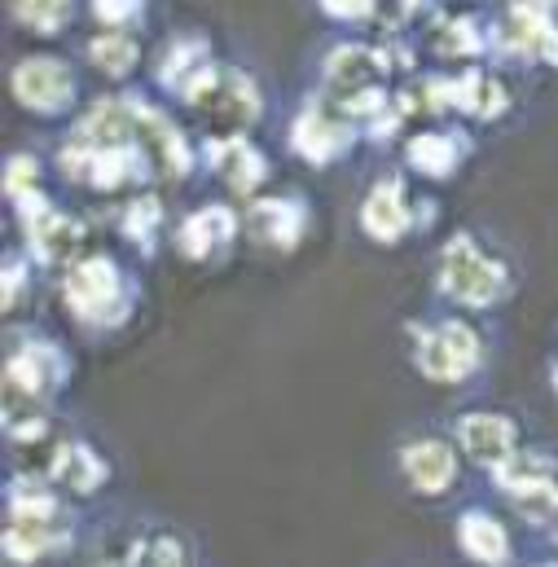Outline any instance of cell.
<instances>
[{
	"mask_svg": "<svg viewBox=\"0 0 558 567\" xmlns=\"http://www.w3.org/2000/svg\"><path fill=\"white\" fill-rule=\"evenodd\" d=\"M462 550H466L471 559H479V564H506V559H510L506 533H502L488 515H479V511L462 515Z\"/></svg>",
	"mask_w": 558,
	"mask_h": 567,
	"instance_id": "cell-18",
	"label": "cell"
},
{
	"mask_svg": "<svg viewBox=\"0 0 558 567\" xmlns=\"http://www.w3.org/2000/svg\"><path fill=\"white\" fill-rule=\"evenodd\" d=\"M251 234L278 251H290L303 234V212L294 203H260L251 212Z\"/></svg>",
	"mask_w": 558,
	"mask_h": 567,
	"instance_id": "cell-16",
	"label": "cell"
},
{
	"mask_svg": "<svg viewBox=\"0 0 558 567\" xmlns=\"http://www.w3.org/2000/svg\"><path fill=\"white\" fill-rule=\"evenodd\" d=\"M401 466H405V475H410V484L418 488V493H444L448 484H453V475H457V462H453V449H444L440 440H418V444H410L405 453H401Z\"/></svg>",
	"mask_w": 558,
	"mask_h": 567,
	"instance_id": "cell-12",
	"label": "cell"
},
{
	"mask_svg": "<svg viewBox=\"0 0 558 567\" xmlns=\"http://www.w3.org/2000/svg\"><path fill=\"white\" fill-rule=\"evenodd\" d=\"M555 528H558V511H555Z\"/></svg>",
	"mask_w": 558,
	"mask_h": 567,
	"instance_id": "cell-29",
	"label": "cell"
},
{
	"mask_svg": "<svg viewBox=\"0 0 558 567\" xmlns=\"http://www.w3.org/2000/svg\"><path fill=\"white\" fill-rule=\"evenodd\" d=\"M93 13L106 22H128L141 13V0H93Z\"/></svg>",
	"mask_w": 558,
	"mask_h": 567,
	"instance_id": "cell-24",
	"label": "cell"
},
{
	"mask_svg": "<svg viewBox=\"0 0 558 567\" xmlns=\"http://www.w3.org/2000/svg\"><path fill=\"white\" fill-rule=\"evenodd\" d=\"M185 97H189L211 124H225V128H247V124L256 120V106H260L251 80L211 71V66L185 89Z\"/></svg>",
	"mask_w": 558,
	"mask_h": 567,
	"instance_id": "cell-4",
	"label": "cell"
},
{
	"mask_svg": "<svg viewBox=\"0 0 558 567\" xmlns=\"http://www.w3.org/2000/svg\"><path fill=\"white\" fill-rule=\"evenodd\" d=\"M62 379V361L53 357V348H27L9 361V374H4V414L18 410L22 401L35 405L53 392V383Z\"/></svg>",
	"mask_w": 558,
	"mask_h": 567,
	"instance_id": "cell-7",
	"label": "cell"
},
{
	"mask_svg": "<svg viewBox=\"0 0 558 567\" xmlns=\"http://www.w3.org/2000/svg\"><path fill=\"white\" fill-rule=\"evenodd\" d=\"M234 229H238V220H234L225 207H207V212H198V216L185 220V229H180V251L198 260V256L225 247V243L234 238Z\"/></svg>",
	"mask_w": 558,
	"mask_h": 567,
	"instance_id": "cell-15",
	"label": "cell"
},
{
	"mask_svg": "<svg viewBox=\"0 0 558 567\" xmlns=\"http://www.w3.org/2000/svg\"><path fill=\"white\" fill-rule=\"evenodd\" d=\"M462 449L479 466H502L515 453V426L502 414H471L462 419Z\"/></svg>",
	"mask_w": 558,
	"mask_h": 567,
	"instance_id": "cell-11",
	"label": "cell"
},
{
	"mask_svg": "<svg viewBox=\"0 0 558 567\" xmlns=\"http://www.w3.org/2000/svg\"><path fill=\"white\" fill-rule=\"evenodd\" d=\"M348 145H352L348 124L334 120V115H326V111H308V115L294 124V150H299L303 158H312V163H326V158L343 154Z\"/></svg>",
	"mask_w": 558,
	"mask_h": 567,
	"instance_id": "cell-13",
	"label": "cell"
},
{
	"mask_svg": "<svg viewBox=\"0 0 558 567\" xmlns=\"http://www.w3.org/2000/svg\"><path fill=\"white\" fill-rule=\"evenodd\" d=\"M22 225H27V238H31V247H35V256L44 260V265H58V260H66L71 251H75V238H80V229H75V220H66V216H58L53 207H44L40 198L31 203L27 198V212H22Z\"/></svg>",
	"mask_w": 558,
	"mask_h": 567,
	"instance_id": "cell-9",
	"label": "cell"
},
{
	"mask_svg": "<svg viewBox=\"0 0 558 567\" xmlns=\"http://www.w3.org/2000/svg\"><path fill=\"white\" fill-rule=\"evenodd\" d=\"M444 97L457 102V111H466V115H475V120H497V115L506 111V93H502V84L488 80L484 71L462 75L453 89H444Z\"/></svg>",
	"mask_w": 558,
	"mask_h": 567,
	"instance_id": "cell-14",
	"label": "cell"
},
{
	"mask_svg": "<svg viewBox=\"0 0 558 567\" xmlns=\"http://www.w3.org/2000/svg\"><path fill=\"white\" fill-rule=\"evenodd\" d=\"M18 18L49 35L71 18V0H18Z\"/></svg>",
	"mask_w": 558,
	"mask_h": 567,
	"instance_id": "cell-22",
	"label": "cell"
},
{
	"mask_svg": "<svg viewBox=\"0 0 558 567\" xmlns=\"http://www.w3.org/2000/svg\"><path fill=\"white\" fill-rule=\"evenodd\" d=\"M89 58L106 71V75H128L133 66H137V40H128V35H97L93 40V49H89Z\"/></svg>",
	"mask_w": 558,
	"mask_h": 567,
	"instance_id": "cell-20",
	"label": "cell"
},
{
	"mask_svg": "<svg viewBox=\"0 0 558 567\" xmlns=\"http://www.w3.org/2000/svg\"><path fill=\"white\" fill-rule=\"evenodd\" d=\"M58 475L75 488V493H89L106 471H102V462L89 453V449H62V462H58Z\"/></svg>",
	"mask_w": 558,
	"mask_h": 567,
	"instance_id": "cell-21",
	"label": "cell"
},
{
	"mask_svg": "<svg viewBox=\"0 0 558 567\" xmlns=\"http://www.w3.org/2000/svg\"><path fill=\"white\" fill-rule=\"evenodd\" d=\"M13 93L22 97V106H31V111H40V115H53V111H62V106L71 102L75 84H71V75H66L62 62H53V58H31V62H22V66L13 71Z\"/></svg>",
	"mask_w": 558,
	"mask_h": 567,
	"instance_id": "cell-8",
	"label": "cell"
},
{
	"mask_svg": "<svg viewBox=\"0 0 558 567\" xmlns=\"http://www.w3.org/2000/svg\"><path fill=\"white\" fill-rule=\"evenodd\" d=\"M9 194H22L27 185H35V158H9Z\"/></svg>",
	"mask_w": 558,
	"mask_h": 567,
	"instance_id": "cell-25",
	"label": "cell"
},
{
	"mask_svg": "<svg viewBox=\"0 0 558 567\" xmlns=\"http://www.w3.org/2000/svg\"><path fill=\"white\" fill-rule=\"evenodd\" d=\"M66 303L84 321H120L124 312V282L111 260H89L66 278Z\"/></svg>",
	"mask_w": 558,
	"mask_h": 567,
	"instance_id": "cell-5",
	"label": "cell"
},
{
	"mask_svg": "<svg viewBox=\"0 0 558 567\" xmlns=\"http://www.w3.org/2000/svg\"><path fill=\"white\" fill-rule=\"evenodd\" d=\"M53 542H62V511L49 497H13L9 533H4L9 555L31 559V555L49 550Z\"/></svg>",
	"mask_w": 558,
	"mask_h": 567,
	"instance_id": "cell-6",
	"label": "cell"
},
{
	"mask_svg": "<svg viewBox=\"0 0 558 567\" xmlns=\"http://www.w3.org/2000/svg\"><path fill=\"white\" fill-rule=\"evenodd\" d=\"M154 225H158V203H154V198H145V203H137V207H128V234H133V238L149 243Z\"/></svg>",
	"mask_w": 558,
	"mask_h": 567,
	"instance_id": "cell-23",
	"label": "cell"
},
{
	"mask_svg": "<svg viewBox=\"0 0 558 567\" xmlns=\"http://www.w3.org/2000/svg\"><path fill=\"white\" fill-rule=\"evenodd\" d=\"M457 137H418V142L410 145V163L426 172V176H448L453 167H457V158H462V150H457Z\"/></svg>",
	"mask_w": 558,
	"mask_h": 567,
	"instance_id": "cell-19",
	"label": "cell"
},
{
	"mask_svg": "<svg viewBox=\"0 0 558 567\" xmlns=\"http://www.w3.org/2000/svg\"><path fill=\"white\" fill-rule=\"evenodd\" d=\"M211 163H216V172L229 181V189H242V194L256 189L260 176H265V158L247 142H238V137L216 145V150H211Z\"/></svg>",
	"mask_w": 558,
	"mask_h": 567,
	"instance_id": "cell-17",
	"label": "cell"
},
{
	"mask_svg": "<svg viewBox=\"0 0 558 567\" xmlns=\"http://www.w3.org/2000/svg\"><path fill=\"white\" fill-rule=\"evenodd\" d=\"M475 365H479V339L471 326L440 321L418 334V370L426 379L453 383V379H466Z\"/></svg>",
	"mask_w": 558,
	"mask_h": 567,
	"instance_id": "cell-3",
	"label": "cell"
},
{
	"mask_svg": "<svg viewBox=\"0 0 558 567\" xmlns=\"http://www.w3.org/2000/svg\"><path fill=\"white\" fill-rule=\"evenodd\" d=\"M321 9L334 13V18H361V13L374 9V0H321Z\"/></svg>",
	"mask_w": 558,
	"mask_h": 567,
	"instance_id": "cell-26",
	"label": "cell"
},
{
	"mask_svg": "<svg viewBox=\"0 0 558 567\" xmlns=\"http://www.w3.org/2000/svg\"><path fill=\"white\" fill-rule=\"evenodd\" d=\"M361 225H365V234L379 238V243H396L401 234H410L414 216H410V207H405V189H401V181H383V185H374V194L365 198Z\"/></svg>",
	"mask_w": 558,
	"mask_h": 567,
	"instance_id": "cell-10",
	"label": "cell"
},
{
	"mask_svg": "<svg viewBox=\"0 0 558 567\" xmlns=\"http://www.w3.org/2000/svg\"><path fill=\"white\" fill-rule=\"evenodd\" d=\"M414 4H418V0H374V9L383 13V22H392V27L405 22V18L414 13Z\"/></svg>",
	"mask_w": 558,
	"mask_h": 567,
	"instance_id": "cell-27",
	"label": "cell"
},
{
	"mask_svg": "<svg viewBox=\"0 0 558 567\" xmlns=\"http://www.w3.org/2000/svg\"><path fill=\"white\" fill-rule=\"evenodd\" d=\"M448 31H453V35H466V31H471V27H466V22H453V27H448ZM444 49H453V53H462V49H475V40H448V44H444Z\"/></svg>",
	"mask_w": 558,
	"mask_h": 567,
	"instance_id": "cell-28",
	"label": "cell"
},
{
	"mask_svg": "<svg viewBox=\"0 0 558 567\" xmlns=\"http://www.w3.org/2000/svg\"><path fill=\"white\" fill-rule=\"evenodd\" d=\"M440 286L453 299L484 308V303H497V295L506 290V269L497 260H488L484 251H475L471 238H457V243H448V251L440 260Z\"/></svg>",
	"mask_w": 558,
	"mask_h": 567,
	"instance_id": "cell-1",
	"label": "cell"
},
{
	"mask_svg": "<svg viewBox=\"0 0 558 567\" xmlns=\"http://www.w3.org/2000/svg\"><path fill=\"white\" fill-rule=\"evenodd\" d=\"M326 80H330V93L339 97L343 111L370 115L383 102V58L374 49H361V44L339 49L326 66Z\"/></svg>",
	"mask_w": 558,
	"mask_h": 567,
	"instance_id": "cell-2",
	"label": "cell"
}]
</instances>
